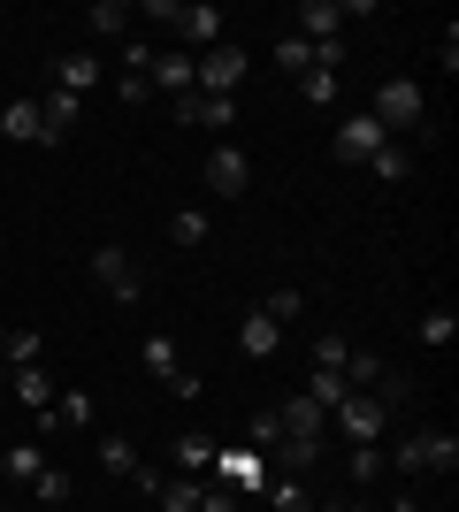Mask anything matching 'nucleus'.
<instances>
[{"mask_svg":"<svg viewBox=\"0 0 459 512\" xmlns=\"http://www.w3.org/2000/svg\"><path fill=\"white\" fill-rule=\"evenodd\" d=\"M39 421H46V428H92V421H100V406H92V390H62Z\"/></svg>","mask_w":459,"mask_h":512,"instance_id":"nucleus-18","label":"nucleus"},{"mask_svg":"<svg viewBox=\"0 0 459 512\" xmlns=\"http://www.w3.org/2000/svg\"><path fill=\"white\" fill-rule=\"evenodd\" d=\"M39 329H8V375H16V367H39Z\"/></svg>","mask_w":459,"mask_h":512,"instance_id":"nucleus-33","label":"nucleus"},{"mask_svg":"<svg viewBox=\"0 0 459 512\" xmlns=\"http://www.w3.org/2000/svg\"><path fill=\"white\" fill-rule=\"evenodd\" d=\"M414 337H421V344H437V352H444V344L459 337V314H452V306H429V314L414 321Z\"/></svg>","mask_w":459,"mask_h":512,"instance_id":"nucleus-31","label":"nucleus"},{"mask_svg":"<svg viewBox=\"0 0 459 512\" xmlns=\"http://www.w3.org/2000/svg\"><path fill=\"white\" fill-rule=\"evenodd\" d=\"M322 512H375V505H360V497H337V505H322Z\"/></svg>","mask_w":459,"mask_h":512,"instance_id":"nucleus-43","label":"nucleus"},{"mask_svg":"<svg viewBox=\"0 0 459 512\" xmlns=\"http://www.w3.org/2000/svg\"><path fill=\"white\" fill-rule=\"evenodd\" d=\"M306 398H314V406H337V398H345V375H322V367H314V383H306Z\"/></svg>","mask_w":459,"mask_h":512,"instance_id":"nucleus-39","label":"nucleus"},{"mask_svg":"<svg viewBox=\"0 0 459 512\" xmlns=\"http://www.w3.org/2000/svg\"><path fill=\"white\" fill-rule=\"evenodd\" d=\"M161 512H199V474H161Z\"/></svg>","mask_w":459,"mask_h":512,"instance_id":"nucleus-27","label":"nucleus"},{"mask_svg":"<svg viewBox=\"0 0 459 512\" xmlns=\"http://www.w3.org/2000/svg\"><path fill=\"white\" fill-rule=\"evenodd\" d=\"M138 367H146L153 383H176V375H184V360H176L169 337H146V344H138Z\"/></svg>","mask_w":459,"mask_h":512,"instance_id":"nucleus-23","label":"nucleus"},{"mask_svg":"<svg viewBox=\"0 0 459 512\" xmlns=\"http://www.w3.org/2000/svg\"><path fill=\"white\" fill-rule=\"evenodd\" d=\"M0 383H8V352H0Z\"/></svg>","mask_w":459,"mask_h":512,"instance_id":"nucleus-45","label":"nucleus"},{"mask_svg":"<svg viewBox=\"0 0 459 512\" xmlns=\"http://www.w3.org/2000/svg\"><path fill=\"white\" fill-rule=\"evenodd\" d=\"M215 436H199V428H184V436H176L169 444V459H176V474H199V482H207V467H215Z\"/></svg>","mask_w":459,"mask_h":512,"instance_id":"nucleus-17","label":"nucleus"},{"mask_svg":"<svg viewBox=\"0 0 459 512\" xmlns=\"http://www.w3.org/2000/svg\"><path fill=\"white\" fill-rule=\"evenodd\" d=\"M329 421L345 428V444H383V428H391V413L375 406L368 390H345V398L329 406Z\"/></svg>","mask_w":459,"mask_h":512,"instance_id":"nucleus-6","label":"nucleus"},{"mask_svg":"<svg viewBox=\"0 0 459 512\" xmlns=\"http://www.w3.org/2000/svg\"><path fill=\"white\" fill-rule=\"evenodd\" d=\"M375 146H383V130L368 123V107H360V115H345V123H337V138H329V153H337V161H375Z\"/></svg>","mask_w":459,"mask_h":512,"instance_id":"nucleus-10","label":"nucleus"},{"mask_svg":"<svg viewBox=\"0 0 459 512\" xmlns=\"http://www.w3.org/2000/svg\"><path fill=\"white\" fill-rule=\"evenodd\" d=\"M345 474H352V482H360V490H368L375 474H383V444H352V459H345Z\"/></svg>","mask_w":459,"mask_h":512,"instance_id":"nucleus-34","label":"nucleus"},{"mask_svg":"<svg viewBox=\"0 0 459 512\" xmlns=\"http://www.w3.org/2000/svg\"><path fill=\"white\" fill-rule=\"evenodd\" d=\"M375 176H383V184H406V176H414V146H391V138H383V146H375V161H368Z\"/></svg>","mask_w":459,"mask_h":512,"instance_id":"nucleus-28","label":"nucleus"},{"mask_svg":"<svg viewBox=\"0 0 459 512\" xmlns=\"http://www.w3.org/2000/svg\"><path fill=\"white\" fill-rule=\"evenodd\" d=\"M276 69H284L291 85H299L306 69H314V39H299V31H284V39H276Z\"/></svg>","mask_w":459,"mask_h":512,"instance_id":"nucleus-26","label":"nucleus"},{"mask_svg":"<svg viewBox=\"0 0 459 512\" xmlns=\"http://www.w3.org/2000/svg\"><path fill=\"white\" fill-rule=\"evenodd\" d=\"M207 474H215V482H230V490H253V497L268 490L261 451H215V467H207Z\"/></svg>","mask_w":459,"mask_h":512,"instance_id":"nucleus-9","label":"nucleus"},{"mask_svg":"<svg viewBox=\"0 0 459 512\" xmlns=\"http://www.w3.org/2000/svg\"><path fill=\"white\" fill-rule=\"evenodd\" d=\"M276 344H284V329H276V321H268L261 306H253V314L238 321V352H245V360H268Z\"/></svg>","mask_w":459,"mask_h":512,"instance_id":"nucleus-20","label":"nucleus"},{"mask_svg":"<svg viewBox=\"0 0 459 512\" xmlns=\"http://www.w3.org/2000/svg\"><path fill=\"white\" fill-rule=\"evenodd\" d=\"M169 115H176V123H192V130H215V138H222V130L238 123V100H207V92H184V100H169Z\"/></svg>","mask_w":459,"mask_h":512,"instance_id":"nucleus-8","label":"nucleus"},{"mask_svg":"<svg viewBox=\"0 0 459 512\" xmlns=\"http://www.w3.org/2000/svg\"><path fill=\"white\" fill-rule=\"evenodd\" d=\"M222 8H207V0H176V16H169V31H176V54H207V46H222Z\"/></svg>","mask_w":459,"mask_h":512,"instance_id":"nucleus-4","label":"nucleus"},{"mask_svg":"<svg viewBox=\"0 0 459 512\" xmlns=\"http://www.w3.org/2000/svg\"><path fill=\"white\" fill-rule=\"evenodd\" d=\"M337 23H345V0H299L291 31H299V39H337Z\"/></svg>","mask_w":459,"mask_h":512,"instance_id":"nucleus-16","label":"nucleus"},{"mask_svg":"<svg viewBox=\"0 0 459 512\" xmlns=\"http://www.w3.org/2000/svg\"><path fill=\"white\" fill-rule=\"evenodd\" d=\"M391 512H421V505H414V497H398V505H391Z\"/></svg>","mask_w":459,"mask_h":512,"instance_id":"nucleus-44","label":"nucleus"},{"mask_svg":"<svg viewBox=\"0 0 459 512\" xmlns=\"http://www.w3.org/2000/svg\"><path fill=\"white\" fill-rule=\"evenodd\" d=\"M62 512H69V505H62Z\"/></svg>","mask_w":459,"mask_h":512,"instance_id":"nucleus-47","label":"nucleus"},{"mask_svg":"<svg viewBox=\"0 0 459 512\" xmlns=\"http://www.w3.org/2000/svg\"><path fill=\"white\" fill-rule=\"evenodd\" d=\"M115 100H123V107H146L153 85H146V77H123V85H115Z\"/></svg>","mask_w":459,"mask_h":512,"instance_id":"nucleus-42","label":"nucleus"},{"mask_svg":"<svg viewBox=\"0 0 459 512\" xmlns=\"http://www.w3.org/2000/svg\"><path fill=\"white\" fill-rule=\"evenodd\" d=\"M199 176H207V192H215V199H245V192H253V161H245L238 146H207V169H199Z\"/></svg>","mask_w":459,"mask_h":512,"instance_id":"nucleus-7","label":"nucleus"},{"mask_svg":"<svg viewBox=\"0 0 459 512\" xmlns=\"http://www.w3.org/2000/svg\"><path fill=\"white\" fill-rule=\"evenodd\" d=\"M398 474H459V436L452 428H414L406 444L391 451Z\"/></svg>","mask_w":459,"mask_h":512,"instance_id":"nucleus-2","label":"nucleus"},{"mask_svg":"<svg viewBox=\"0 0 459 512\" xmlns=\"http://www.w3.org/2000/svg\"><path fill=\"white\" fill-rule=\"evenodd\" d=\"M8 390H16V398H23L31 413H46V406H54V375H46V367H16V375H8Z\"/></svg>","mask_w":459,"mask_h":512,"instance_id":"nucleus-22","label":"nucleus"},{"mask_svg":"<svg viewBox=\"0 0 459 512\" xmlns=\"http://www.w3.org/2000/svg\"><path fill=\"white\" fill-rule=\"evenodd\" d=\"M245 85V46H207V54H192V92H207V100H238Z\"/></svg>","mask_w":459,"mask_h":512,"instance_id":"nucleus-3","label":"nucleus"},{"mask_svg":"<svg viewBox=\"0 0 459 512\" xmlns=\"http://www.w3.org/2000/svg\"><path fill=\"white\" fill-rule=\"evenodd\" d=\"M383 383V360H375V352H352L345 360V390H375Z\"/></svg>","mask_w":459,"mask_h":512,"instance_id":"nucleus-35","label":"nucleus"},{"mask_svg":"<svg viewBox=\"0 0 459 512\" xmlns=\"http://www.w3.org/2000/svg\"><path fill=\"white\" fill-rule=\"evenodd\" d=\"M268 512H322V497H314V482L306 474H268Z\"/></svg>","mask_w":459,"mask_h":512,"instance_id":"nucleus-13","label":"nucleus"},{"mask_svg":"<svg viewBox=\"0 0 459 512\" xmlns=\"http://www.w3.org/2000/svg\"><path fill=\"white\" fill-rule=\"evenodd\" d=\"M146 69H153V46L131 31V39H123V77H146Z\"/></svg>","mask_w":459,"mask_h":512,"instance_id":"nucleus-41","label":"nucleus"},{"mask_svg":"<svg viewBox=\"0 0 459 512\" xmlns=\"http://www.w3.org/2000/svg\"><path fill=\"white\" fill-rule=\"evenodd\" d=\"M368 123L383 130V138H391V130H406V138H437V123H429V100H421L414 77H391V85H375Z\"/></svg>","mask_w":459,"mask_h":512,"instance_id":"nucleus-1","label":"nucleus"},{"mask_svg":"<svg viewBox=\"0 0 459 512\" xmlns=\"http://www.w3.org/2000/svg\"><path fill=\"white\" fill-rule=\"evenodd\" d=\"M345 360H352L345 329H314V367H322V375H345Z\"/></svg>","mask_w":459,"mask_h":512,"instance_id":"nucleus-24","label":"nucleus"},{"mask_svg":"<svg viewBox=\"0 0 459 512\" xmlns=\"http://www.w3.org/2000/svg\"><path fill=\"white\" fill-rule=\"evenodd\" d=\"M146 85H153V92H169V100H184V92H192V54H176V46H153Z\"/></svg>","mask_w":459,"mask_h":512,"instance_id":"nucleus-11","label":"nucleus"},{"mask_svg":"<svg viewBox=\"0 0 459 512\" xmlns=\"http://www.w3.org/2000/svg\"><path fill=\"white\" fill-rule=\"evenodd\" d=\"M199 512H238V490L230 482H199Z\"/></svg>","mask_w":459,"mask_h":512,"instance_id":"nucleus-40","label":"nucleus"},{"mask_svg":"<svg viewBox=\"0 0 459 512\" xmlns=\"http://www.w3.org/2000/svg\"><path fill=\"white\" fill-rule=\"evenodd\" d=\"M92 85H100V54H85V46H77V54H54V92H77V100H85Z\"/></svg>","mask_w":459,"mask_h":512,"instance_id":"nucleus-14","label":"nucleus"},{"mask_svg":"<svg viewBox=\"0 0 459 512\" xmlns=\"http://www.w3.org/2000/svg\"><path fill=\"white\" fill-rule=\"evenodd\" d=\"M23 490L39 497L46 512H62V505H69V474H62V467H39V474H31V482H23Z\"/></svg>","mask_w":459,"mask_h":512,"instance_id":"nucleus-30","label":"nucleus"},{"mask_svg":"<svg viewBox=\"0 0 459 512\" xmlns=\"http://www.w3.org/2000/svg\"><path fill=\"white\" fill-rule=\"evenodd\" d=\"M0 138H16V146H39V100H8V107H0Z\"/></svg>","mask_w":459,"mask_h":512,"instance_id":"nucleus-21","label":"nucleus"},{"mask_svg":"<svg viewBox=\"0 0 459 512\" xmlns=\"http://www.w3.org/2000/svg\"><path fill=\"white\" fill-rule=\"evenodd\" d=\"M92 283H100L108 299H123V306L146 299V276H138V260L123 253V245H100V253H92Z\"/></svg>","mask_w":459,"mask_h":512,"instance_id":"nucleus-5","label":"nucleus"},{"mask_svg":"<svg viewBox=\"0 0 459 512\" xmlns=\"http://www.w3.org/2000/svg\"><path fill=\"white\" fill-rule=\"evenodd\" d=\"M284 444V421H276V406H261L253 413V451H276Z\"/></svg>","mask_w":459,"mask_h":512,"instance_id":"nucleus-38","label":"nucleus"},{"mask_svg":"<svg viewBox=\"0 0 459 512\" xmlns=\"http://www.w3.org/2000/svg\"><path fill=\"white\" fill-rule=\"evenodd\" d=\"M0 512H8V505H0Z\"/></svg>","mask_w":459,"mask_h":512,"instance_id":"nucleus-46","label":"nucleus"},{"mask_svg":"<svg viewBox=\"0 0 459 512\" xmlns=\"http://www.w3.org/2000/svg\"><path fill=\"white\" fill-rule=\"evenodd\" d=\"M77 130V92H46L39 100V146H69Z\"/></svg>","mask_w":459,"mask_h":512,"instance_id":"nucleus-12","label":"nucleus"},{"mask_svg":"<svg viewBox=\"0 0 459 512\" xmlns=\"http://www.w3.org/2000/svg\"><path fill=\"white\" fill-rule=\"evenodd\" d=\"M131 23H138L131 0H100V8H85V31H92V39H131Z\"/></svg>","mask_w":459,"mask_h":512,"instance_id":"nucleus-19","label":"nucleus"},{"mask_svg":"<svg viewBox=\"0 0 459 512\" xmlns=\"http://www.w3.org/2000/svg\"><path fill=\"white\" fill-rule=\"evenodd\" d=\"M92 451H100V467H108L115 482H131V474H138V451H131V436H115V428H108V436H100Z\"/></svg>","mask_w":459,"mask_h":512,"instance_id":"nucleus-25","label":"nucleus"},{"mask_svg":"<svg viewBox=\"0 0 459 512\" xmlns=\"http://www.w3.org/2000/svg\"><path fill=\"white\" fill-rule=\"evenodd\" d=\"M46 459H39V444H16V451H0V474H16V482H31Z\"/></svg>","mask_w":459,"mask_h":512,"instance_id":"nucleus-36","label":"nucleus"},{"mask_svg":"<svg viewBox=\"0 0 459 512\" xmlns=\"http://www.w3.org/2000/svg\"><path fill=\"white\" fill-rule=\"evenodd\" d=\"M276 421H284V436H299V444H322V421H329V413L299 390V398H284V406H276Z\"/></svg>","mask_w":459,"mask_h":512,"instance_id":"nucleus-15","label":"nucleus"},{"mask_svg":"<svg viewBox=\"0 0 459 512\" xmlns=\"http://www.w3.org/2000/svg\"><path fill=\"white\" fill-rule=\"evenodd\" d=\"M299 100H306V107H337V100H345L337 69H306V77H299Z\"/></svg>","mask_w":459,"mask_h":512,"instance_id":"nucleus-29","label":"nucleus"},{"mask_svg":"<svg viewBox=\"0 0 459 512\" xmlns=\"http://www.w3.org/2000/svg\"><path fill=\"white\" fill-rule=\"evenodd\" d=\"M268 321H276V329H284V321H299L306 314V291H268V306H261Z\"/></svg>","mask_w":459,"mask_h":512,"instance_id":"nucleus-37","label":"nucleus"},{"mask_svg":"<svg viewBox=\"0 0 459 512\" xmlns=\"http://www.w3.org/2000/svg\"><path fill=\"white\" fill-rule=\"evenodd\" d=\"M169 237H176V245H207V207H176L169 214Z\"/></svg>","mask_w":459,"mask_h":512,"instance_id":"nucleus-32","label":"nucleus"}]
</instances>
